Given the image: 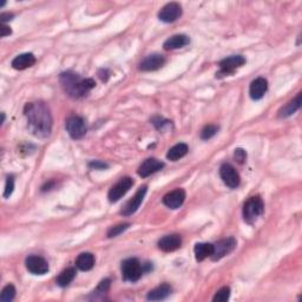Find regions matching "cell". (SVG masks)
<instances>
[{
	"label": "cell",
	"mask_w": 302,
	"mask_h": 302,
	"mask_svg": "<svg viewBox=\"0 0 302 302\" xmlns=\"http://www.w3.org/2000/svg\"><path fill=\"white\" fill-rule=\"evenodd\" d=\"M24 114L28 119L29 130L38 138L49 137L52 130V115L44 102L28 103Z\"/></svg>",
	"instance_id": "cell-1"
},
{
	"label": "cell",
	"mask_w": 302,
	"mask_h": 302,
	"mask_svg": "<svg viewBox=\"0 0 302 302\" xmlns=\"http://www.w3.org/2000/svg\"><path fill=\"white\" fill-rule=\"evenodd\" d=\"M59 81L66 94L72 98L85 97L96 86L94 79L82 78L81 76L71 71L63 72Z\"/></svg>",
	"instance_id": "cell-2"
},
{
	"label": "cell",
	"mask_w": 302,
	"mask_h": 302,
	"mask_svg": "<svg viewBox=\"0 0 302 302\" xmlns=\"http://www.w3.org/2000/svg\"><path fill=\"white\" fill-rule=\"evenodd\" d=\"M263 211L264 204L260 196H253L248 198V201L243 205V211H242L243 212V220L249 224L254 223L263 214Z\"/></svg>",
	"instance_id": "cell-3"
},
{
	"label": "cell",
	"mask_w": 302,
	"mask_h": 302,
	"mask_svg": "<svg viewBox=\"0 0 302 302\" xmlns=\"http://www.w3.org/2000/svg\"><path fill=\"white\" fill-rule=\"evenodd\" d=\"M144 270L143 264L137 258H127L122 263V275L125 281L136 282L142 277Z\"/></svg>",
	"instance_id": "cell-4"
},
{
	"label": "cell",
	"mask_w": 302,
	"mask_h": 302,
	"mask_svg": "<svg viewBox=\"0 0 302 302\" xmlns=\"http://www.w3.org/2000/svg\"><path fill=\"white\" fill-rule=\"evenodd\" d=\"M245 64V58L243 56H230V57L224 58L223 61L220 62V71L216 74L217 78L228 77V76L233 75L235 71L241 66Z\"/></svg>",
	"instance_id": "cell-5"
},
{
	"label": "cell",
	"mask_w": 302,
	"mask_h": 302,
	"mask_svg": "<svg viewBox=\"0 0 302 302\" xmlns=\"http://www.w3.org/2000/svg\"><path fill=\"white\" fill-rule=\"evenodd\" d=\"M65 128L70 137L74 139H82L86 135V131H88V127H86L84 118L79 117V116L70 117L66 121Z\"/></svg>",
	"instance_id": "cell-6"
},
{
	"label": "cell",
	"mask_w": 302,
	"mask_h": 302,
	"mask_svg": "<svg viewBox=\"0 0 302 302\" xmlns=\"http://www.w3.org/2000/svg\"><path fill=\"white\" fill-rule=\"evenodd\" d=\"M212 245H214V249H212L210 258L212 261H218L230 254L236 248V240L234 237H227L217 241L216 243Z\"/></svg>",
	"instance_id": "cell-7"
},
{
	"label": "cell",
	"mask_w": 302,
	"mask_h": 302,
	"mask_svg": "<svg viewBox=\"0 0 302 302\" xmlns=\"http://www.w3.org/2000/svg\"><path fill=\"white\" fill-rule=\"evenodd\" d=\"M132 184H134V180H132L131 177H122L121 180L109 190V201H110L111 203H115V202L121 200V198L130 190Z\"/></svg>",
	"instance_id": "cell-8"
},
{
	"label": "cell",
	"mask_w": 302,
	"mask_h": 302,
	"mask_svg": "<svg viewBox=\"0 0 302 302\" xmlns=\"http://www.w3.org/2000/svg\"><path fill=\"white\" fill-rule=\"evenodd\" d=\"M220 176L223 181V183L227 185V187L235 189L240 185L241 182V177L238 175V172L236 171L233 165L229 163H223L220 168Z\"/></svg>",
	"instance_id": "cell-9"
},
{
	"label": "cell",
	"mask_w": 302,
	"mask_h": 302,
	"mask_svg": "<svg viewBox=\"0 0 302 302\" xmlns=\"http://www.w3.org/2000/svg\"><path fill=\"white\" fill-rule=\"evenodd\" d=\"M147 185L141 187L135 194V196L127 202V204H125L121 210V214L123 216H131L132 214H135V212L138 210L139 205L142 204V202H143L145 197V194H147Z\"/></svg>",
	"instance_id": "cell-10"
},
{
	"label": "cell",
	"mask_w": 302,
	"mask_h": 302,
	"mask_svg": "<svg viewBox=\"0 0 302 302\" xmlns=\"http://www.w3.org/2000/svg\"><path fill=\"white\" fill-rule=\"evenodd\" d=\"M26 269L35 275H44L49 271V263L44 257L31 255L25 260Z\"/></svg>",
	"instance_id": "cell-11"
},
{
	"label": "cell",
	"mask_w": 302,
	"mask_h": 302,
	"mask_svg": "<svg viewBox=\"0 0 302 302\" xmlns=\"http://www.w3.org/2000/svg\"><path fill=\"white\" fill-rule=\"evenodd\" d=\"M182 16V8L178 3H169L158 12L159 21L163 23H174Z\"/></svg>",
	"instance_id": "cell-12"
},
{
	"label": "cell",
	"mask_w": 302,
	"mask_h": 302,
	"mask_svg": "<svg viewBox=\"0 0 302 302\" xmlns=\"http://www.w3.org/2000/svg\"><path fill=\"white\" fill-rule=\"evenodd\" d=\"M165 64V58L159 53H154V55L148 56L139 64V70L141 71H156V70L161 69Z\"/></svg>",
	"instance_id": "cell-13"
},
{
	"label": "cell",
	"mask_w": 302,
	"mask_h": 302,
	"mask_svg": "<svg viewBox=\"0 0 302 302\" xmlns=\"http://www.w3.org/2000/svg\"><path fill=\"white\" fill-rule=\"evenodd\" d=\"M163 168H164L163 162L158 161V159L156 158H148L145 159L143 163L141 164V167L138 168L137 174L141 176V177L145 178L148 177V176L155 174V172L162 170Z\"/></svg>",
	"instance_id": "cell-14"
},
{
	"label": "cell",
	"mask_w": 302,
	"mask_h": 302,
	"mask_svg": "<svg viewBox=\"0 0 302 302\" xmlns=\"http://www.w3.org/2000/svg\"><path fill=\"white\" fill-rule=\"evenodd\" d=\"M182 245V237L177 234L167 235V236L162 237L158 241V248L161 250L165 251V253H170V251H175L180 249Z\"/></svg>",
	"instance_id": "cell-15"
},
{
	"label": "cell",
	"mask_w": 302,
	"mask_h": 302,
	"mask_svg": "<svg viewBox=\"0 0 302 302\" xmlns=\"http://www.w3.org/2000/svg\"><path fill=\"white\" fill-rule=\"evenodd\" d=\"M185 191L183 189H175L167 195H164L163 203L170 209H178L184 203Z\"/></svg>",
	"instance_id": "cell-16"
},
{
	"label": "cell",
	"mask_w": 302,
	"mask_h": 302,
	"mask_svg": "<svg viewBox=\"0 0 302 302\" xmlns=\"http://www.w3.org/2000/svg\"><path fill=\"white\" fill-rule=\"evenodd\" d=\"M268 90V82L263 77H258L251 82L249 86V95L250 98L254 101H260L263 98L265 92Z\"/></svg>",
	"instance_id": "cell-17"
},
{
	"label": "cell",
	"mask_w": 302,
	"mask_h": 302,
	"mask_svg": "<svg viewBox=\"0 0 302 302\" xmlns=\"http://www.w3.org/2000/svg\"><path fill=\"white\" fill-rule=\"evenodd\" d=\"M36 64V57L32 53H22L12 61V68L15 70H25Z\"/></svg>",
	"instance_id": "cell-18"
},
{
	"label": "cell",
	"mask_w": 302,
	"mask_h": 302,
	"mask_svg": "<svg viewBox=\"0 0 302 302\" xmlns=\"http://www.w3.org/2000/svg\"><path fill=\"white\" fill-rule=\"evenodd\" d=\"M189 43H190V39H189L188 36L185 35H175L172 37L168 38L167 41L164 42L163 48L167 51H170V50H177V49H182L184 46H187Z\"/></svg>",
	"instance_id": "cell-19"
},
{
	"label": "cell",
	"mask_w": 302,
	"mask_h": 302,
	"mask_svg": "<svg viewBox=\"0 0 302 302\" xmlns=\"http://www.w3.org/2000/svg\"><path fill=\"white\" fill-rule=\"evenodd\" d=\"M172 293V288L170 284L168 283H163L161 286H158L155 289L150 290L147 295V298L149 301H162L165 300L168 296H170V294Z\"/></svg>",
	"instance_id": "cell-20"
},
{
	"label": "cell",
	"mask_w": 302,
	"mask_h": 302,
	"mask_svg": "<svg viewBox=\"0 0 302 302\" xmlns=\"http://www.w3.org/2000/svg\"><path fill=\"white\" fill-rule=\"evenodd\" d=\"M300 108H301V94H298L293 101H290L288 104L282 106L280 110H278V117L280 118L289 117V116L294 115Z\"/></svg>",
	"instance_id": "cell-21"
},
{
	"label": "cell",
	"mask_w": 302,
	"mask_h": 302,
	"mask_svg": "<svg viewBox=\"0 0 302 302\" xmlns=\"http://www.w3.org/2000/svg\"><path fill=\"white\" fill-rule=\"evenodd\" d=\"M95 256L91 253H82L78 255L77 260H76V265L78 269L83 271H89L94 268L95 265Z\"/></svg>",
	"instance_id": "cell-22"
},
{
	"label": "cell",
	"mask_w": 302,
	"mask_h": 302,
	"mask_svg": "<svg viewBox=\"0 0 302 302\" xmlns=\"http://www.w3.org/2000/svg\"><path fill=\"white\" fill-rule=\"evenodd\" d=\"M189 151V147L185 143H178L172 147L171 149H169L168 154H167V158L170 159L172 162L178 161V159L183 158L185 155L188 154Z\"/></svg>",
	"instance_id": "cell-23"
},
{
	"label": "cell",
	"mask_w": 302,
	"mask_h": 302,
	"mask_svg": "<svg viewBox=\"0 0 302 302\" xmlns=\"http://www.w3.org/2000/svg\"><path fill=\"white\" fill-rule=\"evenodd\" d=\"M212 249H214V245L211 243H197L194 248L195 257L197 261H203L211 256Z\"/></svg>",
	"instance_id": "cell-24"
},
{
	"label": "cell",
	"mask_w": 302,
	"mask_h": 302,
	"mask_svg": "<svg viewBox=\"0 0 302 302\" xmlns=\"http://www.w3.org/2000/svg\"><path fill=\"white\" fill-rule=\"evenodd\" d=\"M76 277V269L75 268H66L65 270H63L57 277V284L59 287L64 288L69 286Z\"/></svg>",
	"instance_id": "cell-25"
},
{
	"label": "cell",
	"mask_w": 302,
	"mask_h": 302,
	"mask_svg": "<svg viewBox=\"0 0 302 302\" xmlns=\"http://www.w3.org/2000/svg\"><path fill=\"white\" fill-rule=\"evenodd\" d=\"M16 288L13 284H8L4 289L2 290V294H0V301L2 302H11L13 298L16 296Z\"/></svg>",
	"instance_id": "cell-26"
},
{
	"label": "cell",
	"mask_w": 302,
	"mask_h": 302,
	"mask_svg": "<svg viewBox=\"0 0 302 302\" xmlns=\"http://www.w3.org/2000/svg\"><path fill=\"white\" fill-rule=\"evenodd\" d=\"M217 131H218L217 125L209 124V125H205V127L202 129L200 136H201L202 139H204V141H208V139L214 137V136L217 134Z\"/></svg>",
	"instance_id": "cell-27"
},
{
	"label": "cell",
	"mask_w": 302,
	"mask_h": 302,
	"mask_svg": "<svg viewBox=\"0 0 302 302\" xmlns=\"http://www.w3.org/2000/svg\"><path fill=\"white\" fill-rule=\"evenodd\" d=\"M229 297H230V288L229 287H223L221 288L220 290L216 291V294H215L214 298H212V301L214 302H225L229 300Z\"/></svg>",
	"instance_id": "cell-28"
},
{
	"label": "cell",
	"mask_w": 302,
	"mask_h": 302,
	"mask_svg": "<svg viewBox=\"0 0 302 302\" xmlns=\"http://www.w3.org/2000/svg\"><path fill=\"white\" fill-rule=\"evenodd\" d=\"M129 227H130V223H121V224L115 225V227H112V228L109 229L108 237L109 238H112V237L118 236V235H121L123 233V231L127 230V229Z\"/></svg>",
	"instance_id": "cell-29"
},
{
	"label": "cell",
	"mask_w": 302,
	"mask_h": 302,
	"mask_svg": "<svg viewBox=\"0 0 302 302\" xmlns=\"http://www.w3.org/2000/svg\"><path fill=\"white\" fill-rule=\"evenodd\" d=\"M13 190H15V177H13V176H8L4 190V197L9 198L12 195Z\"/></svg>",
	"instance_id": "cell-30"
},
{
	"label": "cell",
	"mask_w": 302,
	"mask_h": 302,
	"mask_svg": "<svg viewBox=\"0 0 302 302\" xmlns=\"http://www.w3.org/2000/svg\"><path fill=\"white\" fill-rule=\"evenodd\" d=\"M110 284H111L110 278H105V280H103V281L99 282L98 287L96 288V290L94 291V293H97V294H105L106 291H108L109 289H110Z\"/></svg>",
	"instance_id": "cell-31"
},
{
	"label": "cell",
	"mask_w": 302,
	"mask_h": 302,
	"mask_svg": "<svg viewBox=\"0 0 302 302\" xmlns=\"http://www.w3.org/2000/svg\"><path fill=\"white\" fill-rule=\"evenodd\" d=\"M234 158L238 164H243L245 162V159H247V152H245L243 149H241V148L235 149Z\"/></svg>",
	"instance_id": "cell-32"
},
{
	"label": "cell",
	"mask_w": 302,
	"mask_h": 302,
	"mask_svg": "<svg viewBox=\"0 0 302 302\" xmlns=\"http://www.w3.org/2000/svg\"><path fill=\"white\" fill-rule=\"evenodd\" d=\"M169 121H165V119H163V118H161V117H155V118H152V124L155 125L156 128L158 129V130H162V129H163L165 125H168L169 124Z\"/></svg>",
	"instance_id": "cell-33"
},
{
	"label": "cell",
	"mask_w": 302,
	"mask_h": 302,
	"mask_svg": "<svg viewBox=\"0 0 302 302\" xmlns=\"http://www.w3.org/2000/svg\"><path fill=\"white\" fill-rule=\"evenodd\" d=\"M89 167L95 169V170H104V169L109 168V165L102 161H92L89 163Z\"/></svg>",
	"instance_id": "cell-34"
},
{
	"label": "cell",
	"mask_w": 302,
	"mask_h": 302,
	"mask_svg": "<svg viewBox=\"0 0 302 302\" xmlns=\"http://www.w3.org/2000/svg\"><path fill=\"white\" fill-rule=\"evenodd\" d=\"M0 36H2V38H5L8 37V36H10L12 33V30L10 26H8L6 24H2V29H0Z\"/></svg>",
	"instance_id": "cell-35"
},
{
	"label": "cell",
	"mask_w": 302,
	"mask_h": 302,
	"mask_svg": "<svg viewBox=\"0 0 302 302\" xmlns=\"http://www.w3.org/2000/svg\"><path fill=\"white\" fill-rule=\"evenodd\" d=\"M98 76L99 78L102 79V82H108L109 77H110V72H109L106 69H102L98 71Z\"/></svg>",
	"instance_id": "cell-36"
},
{
	"label": "cell",
	"mask_w": 302,
	"mask_h": 302,
	"mask_svg": "<svg viewBox=\"0 0 302 302\" xmlns=\"http://www.w3.org/2000/svg\"><path fill=\"white\" fill-rule=\"evenodd\" d=\"M13 17L15 16H13L12 13H2V15H0V21H2L3 24H5L6 22L11 21Z\"/></svg>",
	"instance_id": "cell-37"
},
{
	"label": "cell",
	"mask_w": 302,
	"mask_h": 302,
	"mask_svg": "<svg viewBox=\"0 0 302 302\" xmlns=\"http://www.w3.org/2000/svg\"><path fill=\"white\" fill-rule=\"evenodd\" d=\"M4 122H5V114L3 112V114H2V124H4Z\"/></svg>",
	"instance_id": "cell-38"
}]
</instances>
